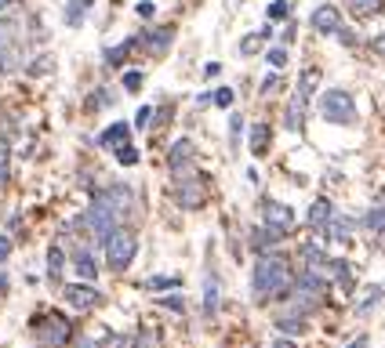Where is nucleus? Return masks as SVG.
<instances>
[{
	"label": "nucleus",
	"mask_w": 385,
	"mask_h": 348,
	"mask_svg": "<svg viewBox=\"0 0 385 348\" xmlns=\"http://www.w3.org/2000/svg\"><path fill=\"white\" fill-rule=\"evenodd\" d=\"M291 265L287 257L280 254H262L259 261H254V272H251V294L254 301H273V297H284L291 294Z\"/></svg>",
	"instance_id": "nucleus-1"
},
{
	"label": "nucleus",
	"mask_w": 385,
	"mask_h": 348,
	"mask_svg": "<svg viewBox=\"0 0 385 348\" xmlns=\"http://www.w3.org/2000/svg\"><path fill=\"white\" fill-rule=\"evenodd\" d=\"M320 116L334 127H353L360 120V109H356V98L341 87H331V91L320 95Z\"/></svg>",
	"instance_id": "nucleus-2"
},
{
	"label": "nucleus",
	"mask_w": 385,
	"mask_h": 348,
	"mask_svg": "<svg viewBox=\"0 0 385 348\" xmlns=\"http://www.w3.org/2000/svg\"><path fill=\"white\" fill-rule=\"evenodd\" d=\"M102 243H105V261H110V269H117V272H124L138 254V236L131 229H120V225L105 236Z\"/></svg>",
	"instance_id": "nucleus-3"
},
{
	"label": "nucleus",
	"mask_w": 385,
	"mask_h": 348,
	"mask_svg": "<svg viewBox=\"0 0 385 348\" xmlns=\"http://www.w3.org/2000/svg\"><path fill=\"white\" fill-rule=\"evenodd\" d=\"M33 337H37L40 348H62L73 337V323L66 316H58V312H48V316L33 319Z\"/></svg>",
	"instance_id": "nucleus-4"
},
{
	"label": "nucleus",
	"mask_w": 385,
	"mask_h": 348,
	"mask_svg": "<svg viewBox=\"0 0 385 348\" xmlns=\"http://www.w3.org/2000/svg\"><path fill=\"white\" fill-rule=\"evenodd\" d=\"M95 203H102L110 214H117V222H120V218H127V214L135 210V192L117 182V185H110V189H102V192L95 196Z\"/></svg>",
	"instance_id": "nucleus-5"
},
{
	"label": "nucleus",
	"mask_w": 385,
	"mask_h": 348,
	"mask_svg": "<svg viewBox=\"0 0 385 348\" xmlns=\"http://www.w3.org/2000/svg\"><path fill=\"white\" fill-rule=\"evenodd\" d=\"M262 218H266L269 229L284 232V236H287V232L294 229V222H298V218H294V207H287V203H280V200H269V196L262 200Z\"/></svg>",
	"instance_id": "nucleus-6"
},
{
	"label": "nucleus",
	"mask_w": 385,
	"mask_h": 348,
	"mask_svg": "<svg viewBox=\"0 0 385 348\" xmlns=\"http://www.w3.org/2000/svg\"><path fill=\"white\" fill-rule=\"evenodd\" d=\"M207 200V189H204V178H182L175 185V203L182 210H200Z\"/></svg>",
	"instance_id": "nucleus-7"
},
{
	"label": "nucleus",
	"mask_w": 385,
	"mask_h": 348,
	"mask_svg": "<svg viewBox=\"0 0 385 348\" xmlns=\"http://www.w3.org/2000/svg\"><path fill=\"white\" fill-rule=\"evenodd\" d=\"M309 26H313L320 36H334V33L341 29V15H338L334 4H320V8H313V15H309Z\"/></svg>",
	"instance_id": "nucleus-8"
},
{
	"label": "nucleus",
	"mask_w": 385,
	"mask_h": 348,
	"mask_svg": "<svg viewBox=\"0 0 385 348\" xmlns=\"http://www.w3.org/2000/svg\"><path fill=\"white\" fill-rule=\"evenodd\" d=\"M66 301L73 304V309L88 312V309H98V304H102V294L91 287V283H70V287H66Z\"/></svg>",
	"instance_id": "nucleus-9"
},
{
	"label": "nucleus",
	"mask_w": 385,
	"mask_h": 348,
	"mask_svg": "<svg viewBox=\"0 0 385 348\" xmlns=\"http://www.w3.org/2000/svg\"><path fill=\"white\" fill-rule=\"evenodd\" d=\"M192 156H197V145H192V138H178V142H171V149H167V167L171 170H185L189 163H192Z\"/></svg>",
	"instance_id": "nucleus-10"
},
{
	"label": "nucleus",
	"mask_w": 385,
	"mask_h": 348,
	"mask_svg": "<svg viewBox=\"0 0 385 348\" xmlns=\"http://www.w3.org/2000/svg\"><path fill=\"white\" fill-rule=\"evenodd\" d=\"M171 44H175V29H171V26H157V29H149V33L142 36V48H145L149 55H157V58L171 48Z\"/></svg>",
	"instance_id": "nucleus-11"
},
{
	"label": "nucleus",
	"mask_w": 385,
	"mask_h": 348,
	"mask_svg": "<svg viewBox=\"0 0 385 348\" xmlns=\"http://www.w3.org/2000/svg\"><path fill=\"white\" fill-rule=\"evenodd\" d=\"M251 152L254 156H266L269 152V145H273V130H269V123L266 120H259V123H251Z\"/></svg>",
	"instance_id": "nucleus-12"
},
{
	"label": "nucleus",
	"mask_w": 385,
	"mask_h": 348,
	"mask_svg": "<svg viewBox=\"0 0 385 348\" xmlns=\"http://www.w3.org/2000/svg\"><path fill=\"white\" fill-rule=\"evenodd\" d=\"M306 98L302 95H294L291 98V105H287V113H284V123H287V130H302L306 127Z\"/></svg>",
	"instance_id": "nucleus-13"
},
{
	"label": "nucleus",
	"mask_w": 385,
	"mask_h": 348,
	"mask_svg": "<svg viewBox=\"0 0 385 348\" xmlns=\"http://www.w3.org/2000/svg\"><path fill=\"white\" fill-rule=\"evenodd\" d=\"M276 330L280 334H287V337H298V334H306V319H302V312H287V316H276Z\"/></svg>",
	"instance_id": "nucleus-14"
},
{
	"label": "nucleus",
	"mask_w": 385,
	"mask_h": 348,
	"mask_svg": "<svg viewBox=\"0 0 385 348\" xmlns=\"http://www.w3.org/2000/svg\"><path fill=\"white\" fill-rule=\"evenodd\" d=\"M331 218H334L331 200H324V196H320V200H313V207H309V225H313V229H327Z\"/></svg>",
	"instance_id": "nucleus-15"
},
{
	"label": "nucleus",
	"mask_w": 385,
	"mask_h": 348,
	"mask_svg": "<svg viewBox=\"0 0 385 348\" xmlns=\"http://www.w3.org/2000/svg\"><path fill=\"white\" fill-rule=\"evenodd\" d=\"M124 142H127V123H110V127L98 135V145H102V149H120Z\"/></svg>",
	"instance_id": "nucleus-16"
},
{
	"label": "nucleus",
	"mask_w": 385,
	"mask_h": 348,
	"mask_svg": "<svg viewBox=\"0 0 385 348\" xmlns=\"http://www.w3.org/2000/svg\"><path fill=\"white\" fill-rule=\"evenodd\" d=\"M284 239V232H276V229H251V247L254 250H269V247H276Z\"/></svg>",
	"instance_id": "nucleus-17"
},
{
	"label": "nucleus",
	"mask_w": 385,
	"mask_h": 348,
	"mask_svg": "<svg viewBox=\"0 0 385 348\" xmlns=\"http://www.w3.org/2000/svg\"><path fill=\"white\" fill-rule=\"evenodd\" d=\"M131 51H135V36H127V40H120V44H117V48H105V55H102V58H105V65L113 69V65H124Z\"/></svg>",
	"instance_id": "nucleus-18"
},
{
	"label": "nucleus",
	"mask_w": 385,
	"mask_h": 348,
	"mask_svg": "<svg viewBox=\"0 0 385 348\" xmlns=\"http://www.w3.org/2000/svg\"><path fill=\"white\" fill-rule=\"evenodd\" d=\"M302 257H306V269H309V272H327V261H331V257L320 250L316 243H306V247H302Z\"/></svg>",
	"instance_id": "nucleus-19"
},
{
	"label": "nucleus",
	"mask_w": 385,
	"mask_h": 348,
	"mask_svg": "<svg viewBox=\"0 0 385 348\" xmlns=\"http://www.w3.org/2000/svg\"><path fill=\"white\" fill-rule=\"evenodd\" d=\"M73 265H77V272H80V279H88V283H91V279L98 276V265H95V257H91L88 250H84V247H80V250L73 254Z\"/></svg>",
	"instance_id": "nucleus-20"
},
{
	"label": "nucleus",
	"mask_w": 385,
	"mask_h": 348,
	"mask_svg": "<svg viewBox=\"0 0 385 348\" xmlns=\"http://www.w3.org/2000/svg\"><path fill=\"white\" fill-rule=\"evenodd\" d=\"M327 236L334 239V243H349L353 222H349V218H331V222H327Z\"/></svg>",
	"instance_id": "nucleus-21"
},
{
	"label": "nucleus",
	"mask_w": 385,
	"mask_h": 348,
	"mask_svg": "<svg viewBox=\"0 0 385 348\" xmlns=\"http://www.w3.org/2000/svg\"><path fill=\"white\" fill-rule=\"evenodd\" d=\"M204 312L215 316L218 312V276L207 272V287H204Z\"/></svg>",
	"instance_id": "nucleus-22"
},
{
	"label": "nucleus",
	"mask_w": 385,
	"mask_h": 348,
	"mask_svg": "<svg viewBox=\"0 0 385 348\" xmlns=\"http://www.w3.org/2000/svg\"><path fill=\"white\" fill-rule=\"evenodd\" d=\"M316 87H320V69H306L302 76H298V91L294 95H302L306 102L316 95Z\"/></svg>",
	"instance_id": "nucleus-23"
},
{
	"label": "nucleus",
	"mask_w": 385,
	"mask_h": 348,
	"mask_svg": "<svg viewBox=\"0 0 385 348\" xmlns=\"http://www.w3.org/2000/svg\"><path fill=\"white\" fill-rule=\"evenodd\" d=\"M385 8V0H349V11L356 15V18H371V15H378Z\"/></svg>",
	"instance_id": "nucleus-24"
},
{
	"label": "nucleus",
	"mask_w": 385,
	"mask_h": 348,
	"mask_svg": "<svg viewBox=\"0 0 385 348\" xmlns=\"http://www.w3.org/2000/svg\"><path fill=\"white\" fill-rule=\"evenodd\" d=\"M91 4H95V0H70V4H66V22H70V26H80L84 15L91 11Z\"/></svg>",
	"instance_id": "nucleus-25"
},
{
	"label": "nucleus",
	"mask_w": 385,
	"mask_h": 348,
	"mask_svg": "<svg viewBox=\"0 0 385 348\" xmlns=\"http://www.w3.org/2000/svg\"><path fill=\"white\" fill-rule=\"evenodd\" d=\"M381 297H385V287H381V283H378V287H367V297L356 304V312H360V316H367L371 309H378V304H381Z\"/></svg>",
	"instance_id": "nucleus-26"
},
{
	"label": "nucleus",
	"mask_w": 385,
	"mask_h": 348,
	"mask_svg": "<svg viewBox=\"0 0 385 348\" xmlns=\"http://www.w3.org/2000/svg\"><path fill=\"white\" fill-rule=\"evenodd\" d=\"M363 225H367L374 236L378 232H385V203H378V207H371V214L367 218H363Z\"/></svg>",
	"instance_id": "nucleus-27"
},
{
	"label": "nucleus",
	"mask_w": 385,
	"mask_h": 348,
	"mask_svg": "<svg viewBox=\"0 0 385 348\" xmlns=\"http://www.w3.org/2000/svg\"><path fill=\"white\" fill-rule=\"evenodd\" d=\"M62 269H66V254H62L58 247H51V250H48V276H51V279H58V276H62Z\"/></svg>",
	"instance_id": "nucleus-28"
},
{
	"label": "nucleus",
	"mask_w": 385,
	"mask_h": 348,
	"mask_svg": "<svg viewBox=\"0 0 385 348\" xmlns=\"http://www.w3.org/2000/svg\"><path fill=\"white\" fill-rule=\"evenodd\" d=\"M233 87H218V91H211V105H218V109H229L233 105Z\"/></svg>",
	"instance_id": "nucleus-29"
},
{
	"label": "nucleus",
	"mask_w": 385,
	"mask_h": 348,
	"mask_svg": "<svg viewBox=\"0 0 385 348\" xmlns=\"http://www.w3.org/2000/svg\"><path fill=\"white\" fill-rule=\"evenodd\" d=\"M117 160H120L124 167H135V163H138V149H135V145H127V142H124V145L117 149Z\"/></svg>",
	"instance_id": "nucleus-30"
},
{
	"label": "nucleus",
	"mask_w": 385,
	"mask_h": 348,
	"mask_svg": "<svg viewBox=\"0 0 385 348\" xmlns=\"http://www.w3.org/2000/svg\"><path fill=\"white\" fill-rule=\"evenodd\" d=\"M291 11H294L291 0H273L269 4V18H291Z\"/></svg>",
	"instance_id": "nucleus-31"
},
{
	"label": "nucleus",
	"mask_w": 385,
	"mask_h": 348,
	"mask_svg": "<svg viewBox=\"0 0 385 348\" xmlns=\"http://www.w3.org/2000/svg\"><path fill=\"white\" fill-rule=\"evenodd\" d=\"M11 182V156H8V149L0 145V185H8Z\"/></svg>",
	"instance_id": "nucleus-32"
},
{
	"label": "nucleus",
	"mask_w": 385,
	"mask_h": 348,
	"mask_svg": "<svg viewBox=\"0 0 385 348\" xmlns=\"http://www.w3.org/2000/svg\"><path fill=\"white\" fill-rule=\"evenodd\" d=\"M266 62L273 65V69H284V65H287V48H273V51L266 55Z\"/></svg>",
	"instance_id": "nucleus-33"
},
{
	"label": "nucleus",
	"mask_w": 385,
	"mask_h": 348,
	"mask_svg": "<svg viewBox=\"0 0 385 348\" xmlns=\"http://www.w3.org/2000/svg\"><path fill=\"white\" fill-rule=\"evenodd\" d=\"M110 102H113V95L105 91V87H98L95 98H88V109H102V105H110Z\"/></svg>",
	"instance_id": "nucleus-34"
},
{
	"label": "nucleus",
	"mask_w": 385,
	"mask_h": 348,
	"mask_svg": "<svg viewBox=\"0 0 385 348\" xmlns=\"http://www.w3.org/2000/svg\"><path fill=\"white\" fill-rule=\"evenodd\" d=\"M145 287H149V290H160V287H178V279H171V276H153V279H145Z\"/></svg>",
	"instance_id": "nucleus-35"
},
{
	"label": "nucleus",
	"mask_w": 385,
	"mask_h": 348,
	"mask_svg": "<svg viewBox=\"0 0 385 348\" xmlns=\"http://www.w3.org/2000/svg\"><path fill=\"white\" fill-rule=\"evenodd\" d=\"M240 130H244V120H240V116H229V142H233V145L240 142Z\"/></svg>",
	"instance_id": "nucleus-36"
},
{
	"label": "nucleus",
	"mask_w": 385,
	"mask_h": 348,
	"mask_svg": "<svg viewBox=\"0 0 385 348\" xmlns=\"http://www.w3.org/2000/svg\"><path fill=\"white\" fill-rule=\"evenodd\" d=\"M276 87H280V76H276V73H273V76H266V80L259 83V95H273V91H276Z\"/></svg>",
	"instance_id": "nucleus-37"
},
{
	"label": "nucleus",
	"mask_w": 385,
	"mask_h": 348,
	"mask_svg": "<svg viewBox=\"0 0 385 348\" xmlns=\"http://www.w3.org/2000/svg\"><path fill=\"white\" fill-rule=\"evenodd\" d=\"M149 120H153V109H149V105H142L138 113H135V127H149Z\"/></svg>",
	"instance_id": "nucleus-38"
},
{
	"label": "nucleus",
	"mask_w": 385,
	"mask_h": 348,
	"mask_svg": "<svg viewBox=\"0 0 385 348\" xmlns=\"http://www.w3.org/2000/svg\"><path fill=\"white\" fill-rule=\"evenodd\" d=\"M124 87H127V91H138V87H142V73H127L124 76Z\"/></svg>",
	"instance_id": "nucleus-39"
},
{
	"label": "nucleus",
	"mask_w": 385,
	"mask_h": 348,
	"mask_svg": "<svg viewBox=\"0 0 385 348\" xmlns=\"http://www.w3.org/2000/svg\"><path fill=\"white\" fill-rule=\"evenodd\" d=\"M259 44H262V36H259V33H254V36H247V40L240 44V51H244V55H251L254 48H259Z\"/></svg>",
	"instance_id": "nucleus-40"
},
{
	"label": "nucleus",
	"mask_w": 385,
	"mask_h": 348,
	"mask_svg": "<svg viewBox=\"0 0 385 348\" xmlns=\"http://www.w3.org/2000/svg\"><path fill=\"white\" fill-rule=\"evenodd\" d=\"M135 11H138V18H153V4H149V0H142V4H135Z\"/></svg>",
	"instance_id": "nucleus-41"
},
{
	"label": "nucleus",
	"mask_w": 385,
	"mask_h": 348,
	"mask_svg": "<svg viewBox=\"0 0 385 348\" xmlns=\"http://www.w3.org/2000/svg\"><path fill=\"white\" fill-rule=\"evenodd\" d=\"M8 33H15V22H8V18H0V44L8 40Z\"/></svg>",
	"instance_id": "nucleus-42"
},
{
	"label": "nucleus",
	"mask_w": 385,
	"mask_h": 348,
	"mask_svg": "<svg viewBox=\"0 0 385 348\" xmlns=\"http://www.w3.org/2000/svg\"><path fill=\"white\" fill-rule=\"evenodd\" d=\"M334 36H338L341 44H349V48H353V44H356V33H353V29H338Z\"/></svg>",
	"instance_id": "nucleus-43"
},
{
	"label": "nucleus",
	"mask_w": 385,
	"mask_h": 348,
	"mask_svg": "<svg viewBox=\"0 0 385 348\" xmlns=\"http://www.w3.org/2000/svg\"><path fill=\"white\" fill-rule=\"evenodd\" d=\"M160 304H164V309H175V312H182V297H160Z\"/></svg>",
	"instance_id": "nucleus-44"
},
{
	"label": "nucleus",
	"mask_w": 385,
	"mask_h": 348,
	"mask_svg": "<svg viewBox=\"0 0 385 348\" xmlns=\"http://www.w3.org/2000/svg\"><path fill=\"white\" fill-rule=\"evenodd\" d=\"M371 51H374V55H385V33L371 40Z\"/></svg>",
	"instance_id": "nucleus-45"
},
{
	"label": "nucleus",
	"mask_w": 385,
	"mask_h": 348,
	"mask_svg": "<svg viewBox=\"0 0 385 348\" xmlns=\"http://www.w3.org/2000/svg\"><path fill=\"white\" fill-rule=\"evenodd\" d=\"M8 254H11V239H8V236H0V261H4Z\"/></svg>",
	"instance_id": "nucleus-46"
},
{
	"label": "nucleus",
	"mask_w": 385,
	"mask_h": 348,
	"mask_svg": "<svg viewBox=\"0 0 385 348\" xmlns=\"http://www.w3.org/2000/svg\"><path fill=\"white\" fill-rule=\"evenodd\" d=\"M222 73V62H207V76H218Z\"/></svg>",
	"instance_id": "nucleus-47"
},
{
	"label": "nucleus",
	"mask_w": 385,
	"mask_h": 348,
	"mask_svg": "<svg viewBox=\"0 0 385 348\" xmlns=\"http://www.w3.org/2000/svg\"><path fill=\"white\" fill-rule=\"evenodd\" d=\"M346 348H367V337H363V334H360V337H353V341H349Z\"/></svg>",
	"instance_id": "nucleus-48"
},
{
	"label": "nucleus",
	"mask_w": 385,
	"mask_h": 348,
	"mask_svg": "<svg viewBox=\"0 0 385 348\" xmlns=\"http://www.w3.org/2000/svg\"><path fill=\"white\" fill-rule=\"evenodd\" d=\"M273 348H294V341H291V337H287V341H284V337H280V341H276V344H273Z\"/></svg>",
	"instance_id": "nucleus-49"
},
{
	"label": "nucleus",
	"mask_w": 385,
	"mask_h": 348,
	"mask_svg": "<svg viewBox=\"0 0 385 348\" xmlns=\"http://www.w3.org/2000/svg\"><path fill=\"white\" fill-rule=\"evenodd\" d=\"M11 4H18V0H0V11H8Z\"/></svg>",
	"instance_id": "nucleus-50"
},
{
	"label": "nucleus",
	"mask_w": 385,
	"mask_h": 348,
	"mask_svg": "<svg viewBox=\"0 0 385 348\" xmlns=\"http://www.w3.org/2000/svg\"><path fill=\"white\" fill-rule=\"evenodd\" d=\"M77 348H95V344H91V341H80V344H77Z\"/></svg>",
	"instance_id": "nucleus-51"
},
{
	"label": "nucleus",
	"mask_w": 385,
	"mask_h": 348,
	"mask_svg": "<svg viewBox=\"0 0 385 348\" xmlns=\"http://www.w3.org/2000/svg\"><path fill=\"white\" fill-rule=\"evenodd\" d=\"M4 287H8V279H4V276H0V290H4Z\"/></svg>",
	"instance_id": "nucleus-52"
}]
</instances>
